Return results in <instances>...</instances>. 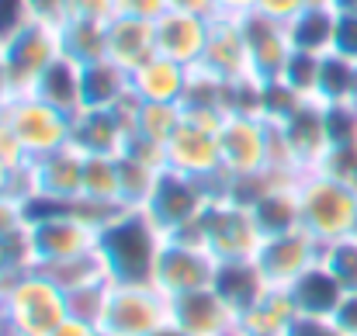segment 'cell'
<instances>
[{
  "label": "cell",
  "instance_id": "obj_12",
  "mask_svg": "<svg viewBox=\"0 0 357 336\" xmlns=\"http://www.w3.org/2000/svg\"><path fill=\"white\" fill-rule=\"evenodd\" d=\"M215 270H219V260L202 243L167 236V243L160 250V260H156L153 284L167 298H177V295H188V291H198V288H212Z\"/></svg>",
  "mask_w": 357,
  "mask_h": 336
},
{
  "label": "cell",
  "instance_id": "obj_20",
  "mask_svg": "<svg viewBox=\"0 0 357 336\" xmlns=\"http://www.w3.org/2000/svg\"><path fill=\"white\" fill-rule=\"evenodd\" d=\"M278 125H281V132H284V139H288V146H291V153H295V160H298L302 170L323 167L326 153L333 149L330 125H326V105L302 101L298 108H291V112L284 114Z\"/></svg>",
  "mask_w": 357,
  "mask_h": 336
},
{
  "label": "cell",
  "instance_id": "obj_56",
  "mask_svg": "<svg viewBox=\"0 0 357 336\" xmlns=\"http://www.w3.org/2000/svg\"><path fill=\"white\" fill-rule=\"evenodd\" d=\"M0 336H14V333H7V330H3V326H0Z\"/></svg>",
  "mask_w": 357,
  "mask_h": 336
},
{
  "label": "cell",
  "instance_id": "obj_27",
  "mask_svg": "<svg viewBox=\"0 0 357 336\" xmlns=\"http://www.w3.org/2000/svg\"><path fill=\"white\" fill-rule=\"evenodd\" d=\"M31 94H38L42 101H49L52 108H59L63 114L77 118V114L84 112V66L73 63L70 56H63V59L38 80V87H35Z\"/></svg>",
  "mask_w": 357,
  "mask_h": 336
},
{
  "label": "cell",
  "instance_id": "obj_6",
  "mask_svg": "<svg viewBox=\"0 0 357 336\" xmlns=\"http://www.w3.org/2000/svg\"><path fill=\"white\" fill-rule=\"evenodd\" d=\"M219 153H222L226 188L264 174L271 163V121L253 112L226 114V121L219 128Z\"/></svg>",
  "mask_w": 357,
  "mask_h": 336
},
{
  "label": "cell",
  "instance_id": "obj_16",
  "mask_svg": "<svg viewBox=\"0 0 357 336\" xmlns=\"http://www.w3.org/2000/svg\"><path fill=\"white\" fill-rule=\"evenodd\" d=\"M170 323L184 336H239V312L215 288L170 298Z\"/></svg>",
  "mask_w": 357,
  "mask_h": 336
},
{
  "label": "cell",
  "instance_id": "obj_31",
  "mask_svg": "<svg viewBox=\"0 0 357 336\" xmlns=\"http://www.w3.org/2000/svg\"><path fill=\"white\" fill-rule=\"evenodd\" d=\"M63 56L87 66L108 56V24L101 21H66L63 24Z\"/></svg>",
  "mask_w": 357,
  "mask_h": 336
},
{
  "label": "cell",
  "instance_id": "obj_8",
  "mask_svg": "<svg viewBox=\"0 0 357 336\" xmlns=\"http://www.w3.org/2000/svg\"><path fill=\"white\" fill-rule=\"evenodd\" d=\"M0 114L14 128V135L21 139L28 160L49 156V153L70 146V139H73V118L63 114L59 108H52L49 101H42L38 94H17V98H10L0 108Z\"/></svg>",
  "mask_w": 357,
  "mask_h": 336
},
{
  "label": "cell",
  "instance_id": "obj_14",
  "mask_svg": "<svg viewBox=\"0 0 357 336\" xmlns=\"http://www.w3.org/2000/svg\"><path fill=\"white\" fill-rule=\"evenodd\" d=\"M135 94L121 101L119 108H84L73 118V139L84 156H121L132 135V114H135Z\"/></svg>",
  "mask_w": 357,
  "mask_h": 336
},
{
  "label": "cell",
  "instance_id": "obj_52",
  "mask_svg": "<svg viewBox=\"0 0 357 336\" xmlns=\"http://www.w3.org/2000/svg\"><path fill=\"white\" fill-rule=\"evenodd\" d=\"M253 3L257 0H215L219 14H226V17H246L253 10Z\"/></svg>",
  "mask_w": 357,
  "mask_h": 336
},
{
  "label": "cell",
  "instance_id": "obj_9",
  "mask_svg": "<svg viewBox=\"0 0 357 336\" xmlns=\"http://www.w3.org/2000/svg\"><path fill=\"white\" fill-rule=\"evenodd\" d=\"M3 45H7V66H10L14 98L17 94H31L38 87V80L63 59V28L59 24H45V21H28Z\"/></svg>",
  "mask_w": 357,
  "mask_h": 336
},
{
  "label": "cell",
  "instance_id": "obj_21",
  "mask_svg": "<svg viewBox=\"0 0 357 336\" xmlns=\"http://www.w3.org/2000/svg\"><path fill=\"white\" fill-rule=\"evenodd\" d=\"M191 77H195V70L156 52L139 70H132V94L142 105H184Z\"/></svg>",
  "mask_w": 357,
  "mask_h": 336
},
{
  "label": "cell",
  "instance_id": "obj_41",
  "mask_svg": "<svg viewBox=\"0 0 357 336\" xmlns=\"http://www.w3.org/2000/svg\"><path fill=\"white\" fill-rule=\"evenodd\" d=\"M31 225V208L17 198H0V236H14V232H24Z\"/></svg>",
  "mask_w": 357,
  "mask_h": 336
},
{
  "label": "cell",
  "instance_id": "obj_54",
  "mask_svg": "<svg viewBox=\"0 0 357 336\" xmlns=\"http://www.w3.org/2000/svg\"><path fill=\"white\" fill-rule=\"evenodd\" d=\"M149 336H184V333H181V330H177L174 323H167V326H160L156 333H149Z\"/></svg>",
  "mask_w": 357,
  "mask_h": 336
},
{
  "label": "cell",
  "instance_id": "obj_53",
  "mask_svg": "<svg viewBox=\"0 0 357 336\" xmlns=\"http://www.w3.org/2000/svg\"><path fill=\"white\" fill-rule=\"evenodd\" d=\"M17 170H21V167H17ZM10 184H14V167L0 163V198H3V194H10Z\"/></svg>",
  "mask_w": 357,
  "mask_h": 336
},
{
  "label": "cell",
  "instance_id": "obj_7",
  "mask_svg": "<svg viewBox=\"0 0 357 336\" xmlns=\"http://www.w3.org/2000/svg\"><path fill=\"white\" fill-rule=\"evenodd\" d=\"M215 194H222V191H215L212 184H205L198 177H188V174H177V170H163L146 212L153 215V222L160 225L167 236H191Z\"/></svg>",
  "mask_w": 357,
  "mask_h": 336
},
{
  "label": "cell",
  "instance_id": "obj_39",
  "mask_svg": "<svg viewBox=\"0 0 357 336\" xmlns=\"http://www.w3.org/2000/svg\"><path fill=\"white\" fill-rule=\"evenodd\" d=\"M333 52L357 63V10H337V42Z\"/></svg>",
  "mask_w": 357,
  "mask_h": 336
},
{
  "label": "cell",
  "instance_id": "obj_37",
  "mask_svg": "<svg viewBox=\"0 0 357 336\" xmlns=\"http://www.w3.org/2000/svg\"><path fill=\"white\" fill-rule=\"evenodd\" d=\"M326 125H330V142L333 146L357 142V101H351V105H326Z\"/></svg>",
  "mask_w": 357,
  "mask_h": 336
},
{
  "label": "cell",
  "instance_id": "obj_4",
  "mask_svg": "<svg viewBox=\"0 0 357 336\" xmlns=\"http://www.w3.org/2000/svg\"><path fill=\"white\" fill-rule=\"evenodd\" d=\"M298 205L302 229L316 236L323 246L354 236L357 229V191L326 170H305L298 177Z\"/></svg>",
  "mask_w": 357,
  "mask_h": 336
},
{
  "label": "cell",
  "instance_id": "obj_40",
  "mask_svg": "<svg viewBox=\"0 0 357 336\" xmlns=\"http://www.w3.org/2000/svg\"><path fill=\"white\" fill-rule=\"evenodd\" d=\"M28 21H35L28 10V0H0V42L14 38Z\"/></svg>",
  "mask_w": 357,
  "mask_h": 336
},
{
  "label": "cell",
  "instance_id": "obj_50",
  "mask_svg": "<svg viewBox=\"0 0 357 336\" xmlns=\"http://www.w3.org/2000/svg\"><path fill=\"white\" fill-rule=\"evenodd\" d=\"M49 336H105V330L101 326H94V323H84V319H66L63 326H56Z\"/></svg>",
  "mask_w": 357,
  "mask_h": 336
},
{
  "label": "cell",
  "instance_id": "obj_49",
  "mask_svg": "<svg viewBox=\"0 0 357 336\" xmlns=\"http://www.w3.org/2000/svg\"><path fill=\"white\" fill-rule=\"evenodd\" d=\"M170 10H184V14H202V17H215L219 7L215 0H167Z\"/></svg>",
  "mask_w": 357,
  "mask_h": 336
},
{
  "label": "cell",
  "instance_id": "obj_24",
  "mask_svg": "<svg viewBox=\"0 0 357 336\" xmlns=\"http://www.w3.org/2000/svg\"><path fill=\"white\" fill-rule=\"evenodd\" d=\"M298 323L288 288H271L257 305L239 316V336H291Z\"/></svg>",
  "mask_w": 357,
  "mask_h": 336
},
{
  "label": "cell",
  "instance_id": "obj_35",
  "mask_svg": "<svg viewBox=\"0 0 357 336\" xmlns=\"http://www.w3.org/2000/svg\"><path fill=\"white\" fill-rule=\"evenodd\" d=\"M108 298H112V281H94V284H84V288L66 291L70 316L73 319H84V323H94V326H101L105 309H108Z\"/></svg>",
  "mask_w": 357,
  "mask_h": 336
},
{
  "label": "cell",
  "instance_id": "obj_32",
  "mask_svg": "<svg viewBox=\"0 0 357 336\" xmlns=\"http://www.w3.org/2000/svg\"><path fill=\"white\" fill-rule=\"evenodd\" d=\"M319 105H351L357 101V63L330 52L323 56V70H319Z\"/></svg>",
  "mask_w": 357,
  "mask_h": 336
},
{
  "label": "cell",
  "instance_id": "obj_42",
  "mask_svg": "<svg viewBox=\"0 0 357 336\" xmlns=\"http://www.w3.org/2000/svg\"><path fill=\"white\" fill-rule=\"evenodd\" d=\"M112 17H119L115 0H70V21H101V24H108Z\"/></svg>",
  "mask_w": 357,
  "mask_h": 336
},
{
  "label": "cell",
  "instance_id": "obj_25",
  "mask_svg": "<svg viewBox=\"0 0 357 336\" xmlns=\"http://www.w3.org/2000/svg\"><path fill=\"white\" fill-rule=\"evenodd\" d=\"M212 288L236 309L239 316L271 291V284H267L264 270L257 267V260H226V264H219Z\"/></svg>",
  "mask_w": 357,
  "mask_h": 336
},
{
  "label": "cell",
  "instance_id": "obj_23",
  "mask_svg": "<svg viewBox=\"0 0 357 336\" xmlns=\"http://www.w3.org/2000/svg\"><path fill=\"white\" fill-rule=\"evenodd\" d=\"M156 56V28L153 21L139 17H112L108 21V59L121 70H139L146 59Z\"/></svg>",
  "mask_w": 357,
  "mask_h": 336
},
{
  "label": "cell",
  "instance_id": "obj_38",
  "mask_svg": "<svg viewBox=\"0 0 357 336\" xmlns=\"http://www.w3.org/2000/svg\"><path fill=\"white\" fill-rule=\"evenodd\" d=\"M316 170H326L330 177L344 181L347 188L357 191V142H351V146H333L326 153L323 167H316Z\"/></svg>",
  "mask_w": 357,
  "mask_h": 336
},
{
  "label": "cell",
  "instance_id": "obj_34",
  "mask_svg": "<svg viewBox=\"0 0 357 336\" xmlns=\"http://www.w3.org/2000/svg\"><path fill=\"white\" fill-rule=\"evenodd\" d=\"M45 270L63 291H73V288H84V284H94V281H112L108 270H105V260L101 253H87V257H77V260H63V264H52V267H38Z\"/></svg>",
  "mask_w": 357,
  "mask_h": 336
},
{
  "label": "cell",
  "instance_id": "obj_1",
  "mask_svg": "<svg viewBox=\"0 0 357 336\" xmlns=\"http://www.w3.org/2000/svg\"><path fill=\"white\" fill-rule=\"evenodd\" d=\"M167 232L146 208H121L101 225L98 253L112 284H153Z\"/></svg>",
  "mask_w": 357,
  "mask_h": 336
},
{
  "label": "cell",
  "instance_id": "obj_46",
  "mask_svg": "<svg viewBox=\"0 0 357 336\" xmlns=\"http://www.w3.org/2000/svg\"><path fill=\"white\" fill-rule=\"evenodd\" d=\"M115 3L121 17H139V21H156L170 10L167 0H115Z\"/></svg>",
  "mask_w": 357,
  "mask_h": 336
},
{
  "label": "cell",
  "instance_id": "obj_48",
  "mask_svg": "<svg viewBox=\"0 0 357 336\" xmlns=\"http://www.w3.org/2000/svg\"><path fill=\"white\" fill-rule=\"evenodd\" d=\"M333 319H337V326L347 336H357V291H347V295H344V302H340V309H337Z\"/></svg>",
  "mask_w": 357,
  "mask_h": 336
},
{
  "label": "cell",
  "instance_id": "obj_18",
  "mask_svg": "<svg viewBox=\"0 0 357 336\" xmlns=\"http://www.w3.org/2000/svg\"><path fill=\"white\" fill-rule=\"evenodd\" d=\"M243 21V38H246V52H250V70H253V80L260 84H271L281 77L284 63L291 59V35H288V24L281 21H271L257 10H250Z\"/></svg>",
  "mask_w": 357,
  "mask_h": 336
},
{
  "label": "cell",
  "instance_id": "obj_15",
  "mask_svg": "<svg viewBox=\"0 0 357 336\" xmlns=\"http://www.w3.org/2000/svg\"><path fill=\"white\" fill-rule=\"evenodd\" d=\"M84 167H87V156L77 146H63L49 156L31 160L35 205H80L84 201Z\"/></svg>",
  "mask_w": 357,
  "mask_h": 336
},
{
  "label": "cell",
  "instance_id": "obj_45",
  "mask_svg": "<svg viewBox=\"0 0 357 336\" xmlns=\"http://www.w3.org/2000/svg\"><path fill=\"white\" fill-rule=\"evenodd\" d=\"M28 10L35 21H45V24H66L70 21V0H28Z\"/></svg>",
  "mask_w": 357,
  "mask_h": 336
},
{
  "label": "cell",
  "instance_id": "obj_55",
  "mask_svg": "<svg viewBox=\"0 0 357 336\" xmlns=\"http://www.w3.org/2000/svg\"><path fill=\"white\" fill-rule=\"evenodd\" d=\"M333 10H357V0H333Z\"/></svg>",
  "mask_w": 357,
  "mask_h": 336
},
{
  "label": "cell",
  "instance_id": "obj_44",
  "mask_svg": "<svg viewBox=\"0 0 357 336\" xmlns=\"http://www.w3.org/2000/svg\"><path fill=\"white\" fill-rule=\"evenodd\" d=\"M0 163H7V167H24V163H31L28 160V153H24V146H21V139L14 135V128L3 121V114H0Z\"/></svg>",
  "mask_w": 357,
  "mask_h": 336
},
{
  "label": "cell",
  "instance_id": "obj_47",
  "mask_svg": "<svg viewBox=\"0 0 357 336\" xmlns=\"http://www.w3.org/2000/svg\"><path fill=\"white\" fill-rule=\"evenodd\" d=\"M291 336H347V333L337 326V319H298Z\"/></svg>",
  "mask_w": 357,
  "mask_h": 336
},
{
  "label": "cell",
  "instance_id": "obj_29",
  "mask_svg": "<svg viewBox=\"0 0 357 336\" xmlns=\"http://www.w3.org/2000/svg\"><path fill=\"white\" fill-rule=\"evenodd\" d=\"M181 121H184V105H142L139 101L135 114H132V135L128 139L149 142V146L167 153V142L174 139Z\"/></svg>",
  "mask_w": 357,
  "mask_h": 336
},
{
  "label": "cell",
  "instance_id": "obj_2",
  "mask_svg": "<svg viewBox=\"0 0 357 336\" xmlns=\"http://www.w3.org/2000/svg\"><path fill=\"white\" fill-rule=\"evenodd\" d=\"M70 319L66 291L38 267L0 284V326L14 336H49Z\"/></svg>",
  "mask_w": 357,
  "mask_h": 336
},
{
  "label": "cell",
  "instance_id": "obj_5",
  "mask_svg": "<svg viewBox=\"0 0 357 336\" xmlns=\"http://www.w3.org/2000/svg\"><path fill=\"white\" fill-rule=\"evenodd\" d=\"M181 239L202 243L219 264H226V260H253L260 243H264V232H260V225L253 219L250 205H243L233 194L222 191L205 208L198 229L191 236H181Z\"/></svg>",
  "mask_w": 357,
  "mask_h": 336
},
{
  "label": "cell",
  "instance_id": "obj_33",
  "mask_svg": "<svg viewBox=\"0 0 357 336\" xmlns=\"http://www.w3.org/2000/svg\"><path fill=\"white\" fill-rule=\"evenodd\" d=\"M319 70H323V56H309V52L295 49L291 59L284 63L278 84H284L302 101H316V94H319Z\"/></svg>",
  "mask_w": 357,
  "mask_h": 336
},
{
  "label": "cell",
  "instance_id": "obj_19",
  "mask_svg": "<svg viewBox=\"0 0 357 336\" xmlns=\"http://www.w3.org/2000/svg\"><path fill=\"white\" fill-rule=\"evenodd\" d=\"M156 28V52L188 66V70H198L202 66V56H205V45H208V31H212V17H202V14H184V10H167L163 17L153 21Z\"/></svg>",
  "mask_w": 357,
  "mask_h": 336
},
{
  "label": "cell",
  "instance_id": "obj_30",
  "mask_svg": "<svg viewBox=\"0 0 357 336\" xmlns=\"http://www.w3.org/2000/svg\"><path fill=\"white\" fill-rule=\"evenodd\" d=\"M119 170H121V205L125 208H146L153 191H156V184H160V174L167 167L153 163V160H142L135 153H121Z\"/></svg>",
  "mask_w": 357,
  "mask_h": 336
},
{
  "label": "cell",
  "instance_id": "obj_57",
  "mask_svg": "<svg viewBox=\"0 0 357 336\" xmlns=\"http://www.w3.org/2000/svg\"><path fill=\"white\" fill-rule=\"evenodd\" d=\"M354 236H357V229H354Z\"/></svg>",
  "mask_w": 357,
  "mask_h": 336
},
{
  "label": "cell",
  "instance_id": "obj_43",
  "mask_svg": "<svg viewBox=\"0 0 357 336\" xmlns=\"http://www.w3.org/2000/svg\"><path fill=\"white\" fill-rule=\"evenodd\" d=\"M309 7V0H257L253 10L271 17V21H281V24H291L302 10Z\"/></svg>",
  "mask_w": 357,
  "mask_h": 336
},
{
  "label": "cell",
  "instance_id": "obj_3",
  "mask_svg": "<svg viewBox=\"0 0 357 336\" xmlns=\"http://www.w3.org/2000/svg\"><path fill=\"white\" fill-rule=\"evenodd\" d=\"M28 239L35 267H52L63 260L98 253L101 222L84 205H35Z\"/></svg>",
  "mask_w": 357,
  "mask_h": 336
},
{
  "label": "cell",
  "instance_id": "obj_36",
  "mask_svg": "<svg viewBox=\"0 0 357 336\" xmlns=\"http://www.w3.org/2000/svg\"><path fill=\"white\" fill-rule=\"evenodd\" d=\"M323 264L333 270V277L344 284V291H357V236L323 246Z\"/></svg>",
  "mask_w": 357,
  "mask_h": 336
},
{
  "label": "cell",
  "instance_id": "obj_10",
  "mask_svg": "<svg viewBox=\"0 0 357 336\" xmlns=\"http://www.w3.org/2000/svg\"><path fill=\"white\" fill-rule=\"evenodd\" d=\"M170 323V298L156 284H112L105 336H149Z\"/></svg>",
  "mask_w": 357,
  "mask_h": 336
},
{
  "label": "cell",
  "instance_id": "obj_17",
  "mask_svg": "<svg viewBox=\"0 0 357 336\" xmlns=\"http://www.w3.org/2000/svg\"><path fill=\"white\" fill-rule=\"evenodd\" d=\"M202 73L222 80V84H243L253 80L250 70V52H246V38H243V21L215 14L212 17V31H208V45L202 56Z\"/></svg>",
  "mask_w": 357,
  "mask_h": 336
},
{
  "label": "cell",
  "instance_id": "obj_28",
  "mask_svg": "<svg viewBox=\"0 0 357 336\" xmlns=\"http://www.w3.org/2000/svg\"><path fill=\"white\" fill-rule=\"evenodd\" d=\"M291 49L309 52V56H330L337 42V10L333 7H305L291 24Z\"/></svg>",
  "mask_w": 357,
  "mask_h": 336
},
{
  "label": "cell",
  "instance_id": "obj_11",
  "mask_svg": "<svg viewBox=\"0 0 357 336\" xmlns=\"http://www.w3.org/2000/svg\"><path fill=\"white\" fill-rule=\"evenodd\" d=\"M167 170L198 177L215 191H222L226 177H222V153H219V125H205L184 114L181 128L167 142Z\"/></svg>",
  "mask_w": 357,
  "mask_h": 336
},
{
  "label": "cell",
  "instance_id": "obj_22",
  "mask_svg": "<svg viewBox=\"0 0 357 336\" xmlns=\"http://www.w3.org/2000/svg\"><path fill=\"white\" fill-rule=\"evenodd\" d=\"M298 319H333L340 302H344V284L333 277V270L319 260L312 270H305L291 288H288Z\"/></svg>",
  "mask_w": 357,
  "mask_h": 336
},
{
  "label": "cell",
  "instance_id": "obj_26",
  "mask_svg": "<svg viewBox=\"0 0 357 336\" xmlns=\"http://www.w3.org/2000/svg\"><path fill=\"white\" fill-rule=\"evenodd\" d=\"M132 98V73L108 56L84 66V108H119Z\"/></svg>",
  "mask_w": 357,
  "mask_h": 336
},
{
  "label": "cell",
  "instance_id": "obj_13",
  "mask_svg": "<svg viewBox=\"0 0 357 336\" xmlns=\"http://www.w3.org/2000/svg\"><path fill=\"white\" fill-rule=\"evenodd\" d=\"M253 260L264 270L271 288H291L305 270H312L323 260V243L305 229H291V232L264 236Z\"/></svg>",
  "mask_w": 357,
  "mask_h": 336
},
{
  "label": "cell",
  "instance_id": "obj_51",
  "mask_svg": "<svg viewBox=\"0 0 357 336\" xmlns=\"http://www.w3.org/2000/svg\"><path fill=\"white\" fill-rule=\"evenodd\" d=\"M14 98V84H10V66H7V45L0 42V108Z\"/></svg>",
  "mask_w": 357,
  "mask_h": 336
}]
</instances>
